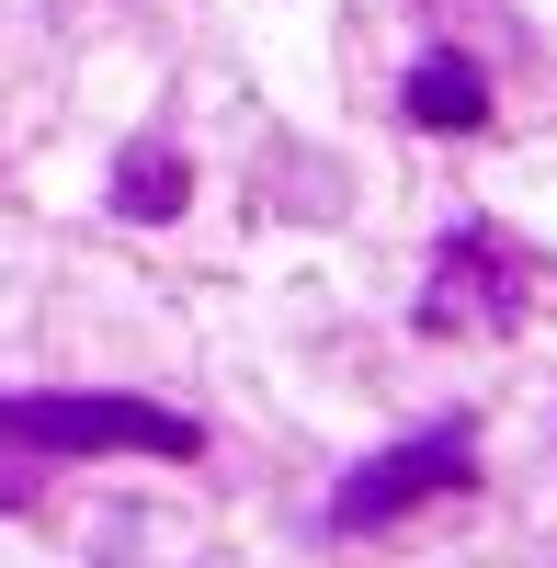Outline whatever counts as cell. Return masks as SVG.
I'll return each instance as SVG.
<instances>
[{"label": "cell", "instance_id": "obj_4", "mask_svg": "<svg viewBox=\"0 0 557 568\" xmlns=\"http://www.w3.org/2000/svg\"><path fill=\"white\" fill-rule=\"evenodd\" d=\"M398 114L422 125V136H478L489 125V69L455 34H433L422 58H409V80H398Z\"/></svg>", "mask_w": 557, "mask_h": 568}, {"label": "cell", "instance_id": "obj_5", "mask_svg": "<svg viewBox=\"0 0 557 568\" xmlns=\"http://www.w3.org/2000/svg\"><path fill=\"white\" fill-rule=\"evenodd\" d=\"M103 205H114L125 227H171L182 205H194V171H182V149H171V136H136V149H114Z\"/></svg>", "mask_w": 557, "mask_h": 568}, {"label": "cell", "instance_id": "obj_3", "mask_svg": "<svg viewBox=\"0 0 557 568\" xmlns=\"http://www.w3.org/2000/svg\"><path fill=\"white\" fill-rule=\"evenodd\" d=\"M455 489H478V433H467V420H433V433L364 455L353 478L331 489V535H387L422 500H455Z\"/></svg>", "mask_w": 557, "mask_h": 568}, {"label": "cell", "instance_id": "obj_1", "mask_svg": "<svg viewBox=\"0 0 557 568\" xmlns=\"http://www.w3.org/2000/svg\"><path fill=\"white\" fill-rule=\"evenodd\" d=\"M0 455H160V466H194L205 420H182L160 398H125V387H23V398H0Z\"/></svg>", "mask_w": 557, "mask_h": 568}, {"label": "cell", "instance_id": "obj_2", "mask_svg": "<svg viewBox=\"0 0 557 568\" xmlns=\"http://www.w3.org/2000/svg\"><path fill=\"white\" fill-rule=\"evenodd\" d=\"M535 307V262L500 240V227H444L433 273H422V329L433 342H500Z\"/></svg>", "mask_w": 557, "mask_h": 568}]
</instances>
